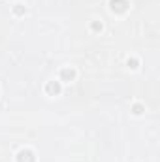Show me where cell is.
<instances>
[{"label": "cell", "mask_w": 160, "mask_h": 162, "mask_svg": "<svg viewBox=\"0 0 160 162\" xmlns=\"http://www.w3.org/2000/svg\"><path fill=\"white\" fill-rule=\"evenodd\" d=\"M17 162H34V155H32V151L23 149L21 153L17 155Z\"/></svg>", "instance_id": "6da1fadb"}, {"label": "cell", "mask_w": 160, "mask_h": 162, "mask_svg": "<svg viewBox=\"0 0 160 162\" xmlns=\"http://www.w3.org/2000/svg\"><path fill=\"white\" fill-rule=\"evenodd\" d=\"M111 9H113V12H115V9H117V12H122V9H126V6H128V4H126V0H111Z\"/></svg>", "instance_id": "7a4b0ae2"}, {"label": "cell", "mask_w": 160, "mask_h": 162, "mask_svg": "<svg viewBox=\"0 0 160 162\" xmlns=\"http://www.w3.org/2000/svg\"><path fill=\"white\" fill-rule=\"evenodd\" d=\"M47 93H55V94H59V93H60V85L56 83V81H55V83L51 81V83L47 85Z\"/></svg>", "instance_id": "3957f363"}, {"label": "cell", "mask_w": 160, "mask_h": 162, "mask_svg": "<svg viewBox=\"0 0 160 162\" xmlns=\"http://www.w3.org/2000/svg\"><path fill=\"white\" fill-rule=\"evenodd\" d=\"M60 75H62V79H74V77H75V72H74V70L64 68L62 72H60Z\"/></svg>", "instance_id": "277c9868"}, {"label": "cell", "mask_w": 160, "mask_h": 162, "mask_svg": "<svg viewBox=\"0 0 160 162\" xmlns=\"http://www.w3.org/2000/svg\"><path fill=\"white\" fill-rule=\"evenodd\" d=\"M134 113H136V115H141V113H143V108H141L139 104H136V106H134Z\"/></svg>", "instance_id": "5b68a950"}, {"label": "cell", "mask_w": 160, "mask_h": 162, "mask_svg": "<svg viewBox=\"0 0 160 162\" xmlns=\"http://www.w3.org/2000/svg\"><path fill=\"white\" fill-rule=\"evenodd\" d=\"M15 13H17V15H21V13H25V8L21 6V4H17V8H15Z\"/></svg>", "instance_id": "8992f818"}, {"label": "cell", "mask_w": 160, "mask_h": 162, "mask_svg": "<svg viewBox=\"0 0 160 162\" xmlns=\"http://www.w3.org/2000/svg\"><path fill=\"white\" fill-rule=\"evenodd\" d=\"M136 64H138V60H136V59H132V60L128 59V66H130V68H136Z\"/></svg>", "instance_id": "52a82bcc"}, {"label": "cell", "mask_w": 160, "mask_h": 162, "mask_svg": "<svg viewBox=\"0 0 160 162\" xmlns=\"http://www.w3.org/2000/svg\"><path fill=\"white\" fill-rule=\"evenodd\" d=\"M92 28H94V30H102V23H92Z\"/></svg>", "instance_id": "ba28073f"}]
</instances>
